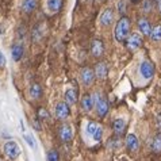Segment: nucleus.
Wrapping results in <instances>:
<instances>
[{
	"label": "nucleus",
	"instance_id": "f257e3e1",
	"mask_svg": "<svg viewBox=\"0 0 161 161\" xmlns=\"http://www.w3.org/2000/svg\"><path fill=\"white\" fill-rule=\"evenodd\" d=\"M130 27H131V20L127 16H122L117 22L114 31V37L118 42H125L127 39V37L130 35Z\"/></svg>",
	"mask_w": 161,
	"mask_h": 161
},
{
	"label": "nucleus",
	"instance_id": "f03ea898",
	"mask_svg": "<svg viewBox=\"0 0 161 161\" xmlns=\"http://www.w3.org/2000/svg\"><path fill=\"white\" fill-rule=\"evenodd\" d=\"M3 152L10 160H16L20 156V147L15 141H7L3 145Z\"/></svg>",
	"mask_w": 161,
	"mask_h": 161
},
{
	"label": "nucleus",
	"instance_id": "7ed1b4c3",
	"mask_svg": "<svg viewBox=\"0 0 161 161\" xmlns=\"http://www.w3.org/2000/svg\"><path fill=\"white\" fill-rule=\"evenodd\" d=\"M69 114H70V108H69L68 103L66 102L57 103V106H56V117H57V119L65 120L66 118L69 117Z\"/></svg>",
	"mask_w": 161,
	"mask_h": 161
},
{
	"label": "nucleus",
	"instance_id": "20e7f679",
	"mask_svg": "<svg viewBox=\"0 0 161 161\" xmlns=\"http://www.w3.org/2000/svg\"><path fill=\"white\" fill-rule=\"evenodd\" d=\"M126 43H127V49H130V50H137V49H140L141 45H142V38L138 33H133L127 37Z\"/></svg>",
	"mask_w": 161,
	"mask_h": 161
},
{
	"label": "nucleus",
	"instance_id": "39448f33",
	"mask_svg": "<svg viewBox=\"0 0 161 161\" xmlns=\"http://www.w3.org/2000/svg\"><path fill=\"white\" fill-rule=\"evenodd\" d=\"M95 103H96V113L99 115L100 118L106 117L107 113H108V102L106 100V97H96L95 99Z\"/></svg>",
	"mask_w": 161,
	"mask_h": 161
},
{
	"label": "nucleus",
	"instance_id": "423d86ee",
	"mask_svg": "<svg viewBox=\"0 0 161 161\" xmlns=\"http://www.w3.org/2000/svg\"><path fill=\"white\" fill-rule=\"evenodd\" d=\"M80 79H81V83L84 86H89V84H92V81L95 80V72H93L89 66H86V68H83L81 72H80Z\"/></svg>",
	"mask_w": 161,
	"mask_h": 161
},
{
	"label": "nucleus",
	"instance_id": "0eeeda50",
	"mask_svg": "<svg viewBox=\"0 0 161 161\" xmlns=\"http://www.w3.org/2000/svg\"><path fill=\"white\" fill-rule=\"evenodd\" d=\"M140 72H141V75H142V77L144 79H152L153 77V75H154V65L152 64V62H149V61H144L141 64V66H140Z\"/></svg>",
	"mask_w": 161,
	"mask_h": 161
},
{
	"label": "nucleus",
	"instance_id": "6e6552de",
	"mask_svg": "<svg viewBox=\"0 0 161 161\" xmlns=\"http://www.w3.org/2000/svg\"><path fill=\"white\" fill-rule=\"evenodd\" d=\"M58 136H60V140L62 142H69L72 141V137H73V133H72V127L69 125H62L58 130Z\"/></svg>",
	"mask_w": 161,
	"mask_h": 161
},
{
	"label": "nucleus",
	"instance_id": "1a4fd4ad",
	"mask_svg": "<svg viewBox=\"0 0 161 161\" xmlns=\"http://www.w3.org/2000/svg\"><path fill=\"white\" fill-rule=\"evenodd\" d=\"M126 147L129 152H137L138 147H140V141L138 138L136 137V134H127L126 136Z\"/></svg>",
	"mask_w": 161,
	"mask_h": 161
},
{
	"label": "nucleus",
	"instance_id": "9d476101",
	"mask_svg": "<svg viewBox=\"0 0 161 161\" xmlns=\"http://www.w3.org/2000/svg\"><path fill=\"white\" fill-rule=\"evenodd\" d=\"M91 53L93 57H102L104 54V43L100 39H95L91 43Z\"/></svg>",
	"mask_w": 161,
	"mask_h": 161
},
{
	"label": "nucleus",
	"instance_id": "9b49d317",
	"mask_svg": "<svg viewBox=\"0 0 161 161\" xmlns=\"http://www.w3.org/2000/svg\"><path fill=\"white\" fill-rule=\"evenodd\" d=\"M62 6H64V0H47L46 2L47 11L50 14H58L62 10Z\"/></svg>",
	"mask_w": 161,
	"mask_h": 161
},
{
	"label": "nucleus",
	"instance_id": "f8f14e48",
	"mask_svg": "<svg viewBox=\"0 0 161 161\" xmlns=\"http://www.w3.org/2000/svg\"><path fill=\"white\" fill-rule=\"evenodd\" d=\"M138 25V29L141 30V33L146 35V37H150V33H152V25L149 19H146V18H140L137 22Z\"/></svg>",
	"mask_w": 161,
	"mask_h": 161
},
{
	"label": "nucleus",
	"instance_id": "ddd939ff",
	"mask_svg": "<svg viewBox=\"0 0 161 161\" xmlns=\"http://www.w3.org/2000/svg\"><path fill=\"white\" fill-rule=\"evenodd\" d=\"M114 22V11L111 8H107L100 15V23L102 26H110Z\"/></svg>",
	"mask_w": 161,
	"mask_h": 161
},
{
	"label": "nucleus",
	"instance_id": "4468645a",
	"mask_svg": "<svg viewBox=\"0 0 161 161\" xmlns=\"http://www.w3.org/2000/svg\"><path fill=\"white\" fill-rule=\"evenodd\" d=\"M113 130L115 133V136H122L125 133V130H126V120L123 118L115 119L114 123H113Z\"/></svg>",
	"mask_w": 161,
	"mask_h": 161
},
{
	"label": "nucleus",
	"instance_id": "2eb2a0df",
	"mask_svg": "<svg viewBox=\"0 0 161 161\" xmlns=\"http://www.w3.org/2000/svg\"><path fill=\"white\" fill-rule=\"evenodd\" d=\"M37 6H38L37 0H23L22 2V11L25 14H33L37 10Z\"/></svg>",
	"mask_w": 161,
	"mask_h": 161
},
{
	"label": "nucleus",
	"instance_id": "dca6fc26",
	"mask_svg": "<svg viewBox=\"0 0 161 161\" xmlns=\"http://www.w3.org/2000/svg\"><path fill=\"white\" fill-rule=\"evenodd\" d=\"M11 54H12V58H14V61H20L22 57H23V45L16 42L12 45L11 47Z\"/></svg>",
	"mask_w": 161,
	"mask_h": 161
},
{
	"label": "nucleus",
	"instance_id": "f3484780",
	"mask_svg": "<svg viewBox=\"0 0 161 161\" xmlns=\"http://www.w3.org/2000/svg\"><path fill=\"white\" fill-rule=\"evenodd\" d=\"M107 75H108V66H107L104 62H97L95 66V77L106 79Z\"/></svg>",
	"mask_w": 161,
	"mask_h": 161
},
{
	"label": "nucleus",
	"instance_id": "a211bd4d",
	"mask_svg": "<svg viewBox=\"0 0 161 161\" xmlns=\"http://www.w3.org/2000/svg\"><path fill=\"white\" fill-rule=\"evenodd\" d=\"M65 102L68 103V104H75L76 102H77V91H75L73 88H69L65 91Z\"/></svg>",
	"mask_w": 161,
	"mask_h": 161
},
{
	"label": "nucleus",
	"instance_id": "6ab92c4d",
	"mask_svg": "<svg viewBox=\"0 0 161 161\" xmlns=\"http://www.w3.org/2000/svg\"><path fill=\"white\" fill-rule=\"evenodd\" d=\"M30 95H31L33 99H41V96H42V87L39 86V84H37V83L31 84V87H30Z\"/></svg>",
	"mask_w": 161,
	"mask_h": 161
},
{
	"label": "nucleus",
	"instance_id": "aec40b11",
	"mask_svg": "<svg viewBox=\"0 0 161 161\" xmlns=\"http://www.w3.org/2000/svg\"><path fill=\"white\" fill-rule=\"evenodd\" d=\"M93 99L91 95H84V97L81 99V108L84 111H91L92 107H93Z\"/></svg>",
	"mask_w": 161,
	"mask_h": 161
},
{
	"label": "nucleus",
	"instance_id": "412c9836",
	"mask_svg": "<svg viewBox=\"0 0 161 161\" xmlns=\"http://www.w3.org/2000/svg\"><path fill=\"white\" fill-rule=\"evenodd\" d=\"M152 150L154 153H161V133H157L152 141Z\"/></svg>",
	"mask_w": 161,
	"mask_h": 161
},
{
	"label": "nucleus",
	"instance_id": "4be33fe9",
	"mask_svg": "<svg viewBox=\"0 0 161 161\" xmlns=\"http://www.w3.org/2000/svg\"><path fill=\"white\" fill-rule=\"evenodd\" d=\"M150 38L153 39V41H161V25H157L152 29Z\"/></svg>",
	"mask_w": 161,
	"mask_h": 161
},
{
	"label": "nucleus",
	"instance_id": "5701e85b",
	"mask_svg": "<svg viewBox=\"0 0 161 161\" xmlns=\"http://www.w3.org/2000/svg\"><path fill=\"white\" fill-rule=\"evenodd\" d=\"M50 118V114H49V111L46 108H43V107H39L37 110V119L39 120H45V119H49Z\"/></svg>",
	"mask_w": 161,
	"mask_h": 161
},
{
	"label": "nucleus",
	"instance_id": "b1692460",
	"mask_svg": "<svg viewBox=\"0 0 161 161\" xmlns=\"http://www.w3.org/2000/svg\"><path fill=\"white\" fill-rule=\"evenodd\" d=\"M47 161H60V156H58V152L52 149L47 152Z\"/></svg>",
	"mask_w": 161,
	"mask_h": 161
},
{
	"label": "nucleus",
	"instance_id": "393cba45",
	"mask_svg": "<svg viewBox=\"0 0 161 161\" xmlns=\"http://www.w3.org/2000/svg\"><path fill=\"white\" fill-rule=\"evenodd\" d=\"M23 140L27 142V145H29L30 147H33V149H35V147H37V142H35V140H34L33 136H30V134H26V136L23 137Z\"/></svg>",
	"mask_w": 161,
	"mask_h": 161
},
{
	"label": "nucleus",
	"instance_id": "a878e982",
	"mask_svg": "<svg viewBox=\"0 0 161 161\" xmlns=\"http://www.w3.org/2000/svg\"><path fill=\"white\" fill-rule=\"evenodd\" d=\"M142 10H144V12H150L153 10V2L152 0H144L142 2Z\"/></svg>",
	"mask_w": 161,
	"mask_h": 161
},
{
	"label": "nucleus",
	"instance_id": "bb28decb",
	"mask_svg": "<svg viewBox=\"0 0 161 161\" xmlns=\"http://www.w3.org/2000/svg\"><path fill=\"white\" fill-rule=\"evenodd\" d=\"M96 127H97V123L96 122H89L88 125H87V134L88 136H93V133H95V130H96Z\"/></svg>",
	"mask_w": 161,
	"mask_h": 161
},
{
	"label": "nucleus",
	"instance_id": "cd10ccee",
	"mask_svg": "<svg viewBox=\"0 0 161 161\" xmlns=\"http://www.w3.org/2000/svg\"><path fill=\"white\" fill-rule=\"evenodd\" d=\"M102 136H103V129H102L100 125H97V127H96V130H95V133H93L92 137H93V140L95 141L99 142L102 140Z\"/></svg>",
	"mask_w": 161,
	"mask_h": 161
},
{
	"label": "nucleus",
	"instance_id": "c85d7f7f",
	"mask_svg": "<svg viewBox=\"0 0 161 161\" xmlns=\"http://www.w3.org/2000/svg\"><path fill=\"white\" fill-rule=\"evenodd\" d=\"M4 65H6V57H4V54L0 52V68L4 66Z\"/></svg>",
	"mask_w": 161,
	"mask_h": 161
},
{
	"label": "nucleus",
	"instance_id": "c756f323",
	"mask_svg": "<svg viewBox=\"0 0 161 161\" xmlns=\"http://www.w3.org/2000/svg\"><path fill=\"white\" fill-rule=\"evenodd\" d=\"M118 10H119V12H122V14L125 12V3L123 2H119L118 3Z\"/></svg>",
	"mask_w": 161,
	"mask_h": 161
},
{
	"label": "nucleus",
	"instance_id": "7c9ffc66",
	"mask_svg": "<svg viewBox=\"0 0 161 161\" xmlns=\"http://www.w3.org/2000/svg\"><path fill=\"white\" fill-rule=\"evenodd\" d=\"M157 126H158V129L161 130V113L157 115Z\"/></svg>",
	"mask_w": 161,
	"mask_h": 161
},
{
	"label": "nucleus",
	"instance_id": "2f4dec72",
	"mask_svg": "<svg viewBox=\"0 0 161 161\" xmlns=\"http://www.w3.org/2000/svg\"><path fill=\"white\" fill-rule=\"evenodd\" d=\"M158 11H160V14H161V0L158 2Z\"/></svg>",
	"mask_w": 161,
	"mask_h": 161
},
{
	"label": "nucleus",
	"instance_id": "473e14b6",
	"mask_svg": "<svg viewBox=\"0 0 161 161\" xmlns=\"http://www.w3.org/2000/svg\"><path fill=\"white\" fill-rule=\"evenodd\" d=\"M141 0H131V3H134V4H137V3H140Z\"/></svg>",
	"mask_w": 161,
	"mask_h": 161
},
{
	"label": "nucleus",
	"instance_id": "72a5a7b5",
	"mask_svg": "<svg viewBox=\"0 0 161 161\" xmlns=\"http://www.w3.org/2000/svg\"><path fill=\"white\" fill-rule=\"evenodd\" d=\"M154 2H160V0H154Z\"/></svg>",
	"mask_w": 161,
	"mask_h": 161
}]
</instances>
